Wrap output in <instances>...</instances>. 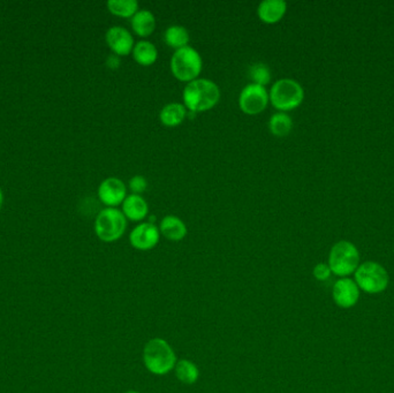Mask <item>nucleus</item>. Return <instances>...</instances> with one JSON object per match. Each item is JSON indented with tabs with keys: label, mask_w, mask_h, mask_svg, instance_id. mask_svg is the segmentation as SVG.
Masks as SVG:
<instances>
[{
	"label": "nucleus",
	"mask_w": 394,
	"mask_h": 393,
	"mask_svg": "<svg viewBox=\"0 0 394 393\" xmlns=\"http://www.w3.org/2000/svg\"><path fill=\"white\" fill-rule=\"evenodd\" d=\"M221 99V89L217 83L210 79L199 78L186 84L182 91V101L192 113L209 111Z\"/></svg>",
	"instance_id": "1"
},
{
	"label": "nucleus",
	"mask_w": 394,
	"mask_h": 393,
	"mask_svg": "<svg viewBox=\"0 0 394 393\" xmlns=\"http://www.w3.org/2000/svg\"><path fill=\"white\" fill-rule=\"evenodd\" d=\"M143 364L152 375L165 376L174 370L177 364V354L167 340L156 337L149 340L143 347Z\"/></svg>",
	"instance_id": "2"
},
{
	"label": "nucleus",
	"mask_w": 394,
	"mask_h": 393,
	"mask_svg": "<svg viewBox=\"0 0 394 393\" xmlns=\"http://www.w3.org/2000/svg\"><path fill=\"white\" fill-rule=\"evenodd\" d=\"M270 103L279 112L292 111L304 99V89L297 80L284 78L277 80L269 91Z\"/></svg>",
	"instance_id": "3"
},
{
	"label": "nucleus",
	"mask_w": 394,
	"mask_h": 393,
	"mask_svg": "<svg viewBox=\"0 0 394 393\" xmlns=\"http://www.w3.org/2000/svg\"><path fill=\"white\" fill-rule=\"evenodd\" d=\"M170 67L175 79L188 83L193 80L199 79L203 69L202 57L199 51L188 45L174 51Z\"/></svg>",
	"instance_id": "4"
},
{
	"label": "nucleus",
	"mask_w": 394,
	"mask_h": 393,
	"mask_svg": "<svg viewBox=\"0 0 394 393\" xmlns=\"http://www.w3.org/2000/svg\"><path fill=\"white\" fill-rule=\"evenodd\" d=\"M127 218L116 208H105L98 213L95 222V233L103 242L118 241L126 232Z\"/></svg>",
	"instance_id": "5"
},
{
	"label": "nucleus",
	"mask_w": 394,
	"mask_h": 393,
	"mask_svg": "<svg viewBox=\"0 0 394 393\" xmlns=\"http://www.w3.org/2000/svg\"><path fill=\"white\" fill-rule=\"evenodd\" d=\"M360 263V252L354 243L341 240L333 245L330 250L329 267L331 272L346 277L356 271Z\"/></svg>",
	"instance_id": "6"
},
{
	"label": "nucleus",
	"mask_w": 394,
	"mask_h": 393,
	"mask_svg": "<svg viewBox=\"0 0 394 393\" xmlns=\"http://www.w3.org/2000/svg\"><path fill=\"white\" fill-rule=\"evenodd\" d=\"M390 282L389 274L383 265L377 262H365L355 271L356 285L369 294H377L386 289Z\"/></svg>",
	"instance_id": "7"
},
{
	"label": "nucleus",
	"mask_w": 394,
	"mask_h": 393,
	"mask_svg": "<svg viewBox=\"0 0 394 393\" xmlns=\"http://www.w3.org/2000/svg\"><path fill=\"white\" fill-rule=\"evenodd\" d=\"M270 103L267 88L256 83H248L239 95V108L248 116H256L264 111Z\"/></svg>",
	"instance_id": "8"
},
{
	"label": "nucleus",
	"mask_w": 394,
	"mask_h": 393,
	"mask_svg": "<svg viewBox=\"0 0 394 393\" xmlns=\"http://www.w3.org/2000/svg\"><path fill=\"white\" fill-rule=\"evenodd\" d=\"M98 198L108 208L121 206L127 198L126 184L119 178H106L98 187Z\"/></svg>",
	"instance_id": "9"
},
{
	"label": "nucleus",
	"mask_w": 394,
	"mask_h": 393,
	"mask_svg": "<svg viewBox=\"0 0 394 393\" xmlns=\"http://www.w3.org/2000/svg\"><path fill=\"white\" fill-rule=\"evenodd\" d=\"M160 239V228L151 222L138 224L130 235V245L142 252L155 248L156 246L158 245Z\"/></svg>",
	"instance_id": "10"
},
{
	"label": "nucleus",
	"mask_w": 394,
	"mask_h": 393,
	"mask_svg": "<svg viewBox=\"0 0 394 393\" xmlns=\"http://www.w3.org/2000/svg\"><path fill=\"white\" fill-rule=\"evenodd\" d=\"M105 40L113 53L125 57L132 53L134 47V37L130 30L121 25H113L105 34Z\"/></svg>",
	"instance_id": "11"
},
{
	"label": "nucleus",
	"mask_w": 394,
	"mask_h": 393,
	"mask_svg": "<svg viewBox=\"0 0 394 393\" xmlns=\"http://www.w3.org/2000/svg\"><path fill=\"white\" fill-rule=\"evenodd\" d=\"M333 300L341 308H351L355 306L360 298L358 286L349 278H343L333 286Z\"/></svg>",
	"instance_id": "12"
},
{
	"label": "nucleus",
	"mask_w": 394,
	"mask_h": 393,
	"mask_svg": "<svg viewBox=\"0 0 394 393\" xmlns=\"http://www.w3.org/2000/svg\"><path fill=\"white\" fill-rule=\"evenodd\" d=\"M287 11L285 0H263L258 4L257 15L260 21L273 25L280 21Z\"/></svg>",
	"instance_id": "13"
},
{
	"label": "nucleus",
	"mask_w": 394,
	"mask_h": 393,
	"mask_svg": "<svg viewBox=\"0 0 394 393\" xmlns=\"http://www.w3.org/2000/svg\"><path fill=\"white\" fill-rule=\"evenodd\" d=\"M121 211L127 219L132 222H141L145 219L149 213L148 202L142 195H127L126 199L121 204Z\"/></svg>",
	"instance_id": "14"
},
{
	"label": "nucleus",
	"mask_w": 394,
	"mask_h": 393,
	"mask_svg": "<svg viewBox=\"0 0 394 393\" xmlns=\"http://www.w3.org/2000/svg\"><path fill=\"white\" fill-rule=\"evenodd\" d=\"M160 235L170 241H181L188 233L185 222L173 215L164 217L160 224Z\"/></svg>",
	"instance_id": "15"
},
{
	"label": "nucleus",
	"mask_w": 394,
	"mask_h": 393,
	"mask_svg": "<svg viewBox=\"0 0 394 393\" xmlns=\"http://www.w3.org/2000/svg\"><path fill=\"white\" fill-rule=\"evenodd\" d=\"M132 29L138 36L148 37L156 29V18L151 11L147 8L138 10L132 18H130Z\"/></svg>",
	"instance_id": "16"
},
{
	"label": "nucleus",
	"mask_w": 394,
	"mask_h": 393,
	"mask_svg": "<svg viewBox=\"0 0 394 393\" xmlns=\"http://www.w3.org/2000/svg\"><path fill=\"white\" fill-rule=\"evenodd\" d=\"M187 116H188V110L186 108L185 105L177 102H172V103L164 105L160 112V123L167 127L179 126L184 123Z\"/></svg>",
	"instance_id": "17"
},
{
	"label": "nucleus",
	"mask_w": 394,
	"mask_h": 393,
	"mask_svg": "<svg viewBox=\"0 0 394 393\" xmlns=\"http://www.w3.org/2000/svg\"><path fill=\"white\" fill-rule=\"evenodd\" d=\"M132 54L138 65L145 67L153 65L158 59V50L155 44L147 40H138V43H135Z\"/></svg>",
	"instance_id": "18"
},
{
	"label": "nucleus",
	"mask_w": 394,
	"mask_h": 393,
	"mask_svg": "<svg viewBox=\"0 0 394 393\" xmlns=\"http://www.w3.org/2000/svg\"><path fill=\"white\" fill-rule=\"evenodd\" d=\"M174 372L177 379L186 385H193L199 379V369L197 364L188 359H181L177 361L174 367Z\"/></svg>",
	"instance_id": "19"
},
{
	"label": "nucleus",
	"mask_w": 394,
	"mask_h": 393,
	"mask_svg": "<svg viewBox=\"0 0 394 393\" xmlns=\"http://www.w3.org/2000/svg\"><path fill=\"white\" fill-rule=\"evenodd\" d=\"M189 40H190L189 32L184 25H170V27H167L165 33H164L165 43L174 50L188 47Z\"/></svg>",
	"instance_id": "20"
},
{
	"label": "nucleus",
	"mask_w": 394,
	"mask_h": 393,
	"mask_svg": "<svg viewBox=\"0 0 394 393\" xmlns=\"http://www.w3.org/2000/svg\"><path fill=\"white\" fill-rule=\"evenodd\" d=\"M269 130L275 136H287L293 128V120L286 112H275L269 119Z\"/></svg>",
	"instance_id": "21"
},
{
	"label": "nucleus",
	"mask_w": 394,
	"mask_h": 393,
	"mask_svg": "<svg viewBox=\"0 0 394 393\" xmlns=\"http://www.w3.org/2000/svg\"><path fill=\"white\" fill-rule=\"evenodd\" d=\"M108 8L119 18H132L140 10L136 0H109Z\"/></svg>",
	"instance_id": "22"
},
{
	"label": "nucleus",
	"mask_w": 394,
	"mask_h": 393,
	"mask_svg": "<svg viewBox=\"0 0 394 393\" xmlns=\"http://www.w3.org/2000/svg\"><path fill=\"white\" fill-rule=\"evenodd\" d=\"M248 75L251 80V83H256L263 87L271 82V69L264 62H255L253 65H250Z\"/></svg>",
	"instance_id": "23"
},
{
	"label": "nucleus",
	"mask_w": 394,
	"mask_h": 393,
	"mask_svg": "<svg viewBox=\"0 0 394 393\" xmlns=\"http://www.w3.org/2000/svg\"><path fill=\"white\" fill-rule=\"evenodd\" d=\"M128 187L132 191V194L141 195L145 193L148 187V181L143 176L136 174L133 178H130V182H128Z\"/></svg>",
	"instance_id": "24"
},
{
	"label": "nucleus",
	"mask_w": 394,
	"mask_h": 393,
	"mask_svg": "<svg viewBox=\"0 0 394 393\" xmlns=\"http://www.w3.org/2000/svg\"><path fill=\"white\" fill-rule=\"evenodd\" d=\"M312 274H314V277L316 278L317 281H319V282L328 281L330 276H331V269H330L329 264H316L314 270H312Z\"/></svg>",
	"instance_id": "25"
},
{
	"label": "nucleus",
	"mask_w": 394,
	"mask_h": 393,
	"mask_svg": "<svg viewBox=\"0 0 394 393\" xmlns=\"http://www.w3.org/2000/svg\"><path fill=\"white\" fill-rule=\"evenodd\" d=\"M120 64H121V58L116 54H110L108 59H106V65L111 69H119Z\"/></svg>",
	"instance_id": "26"
},
{
	"label": "nucleus",
	"mask_w": 394,
	"mask_h": 393,
	"mask_svg": "<svg viewBox=\"0 0 394 393\" xmlns=\"http://www.w3.org/2000/svg\"><path fill=\"white\" fill-rule=\"evenodd\" d=\"M3 201H4V198H3V191H1V189H0V208H1Z\"/></svg>",
	"instance_id": "27"
},
{
	"label": "nucleus",
	"mask_w": 394,
	"mask_h": 393,
	"mask_svg": "<svg viewBox=\"0 0 394 393\" xmlns=\"http://www.w3.org/2000/svg\"><path fill=\"white\" fill-rule=\"evenodd\" d=\"M125 393H141L138 392V391H135V390H130V391H126Z\"/></svg>",
	"instance_id": "28"
}]
</instances>
